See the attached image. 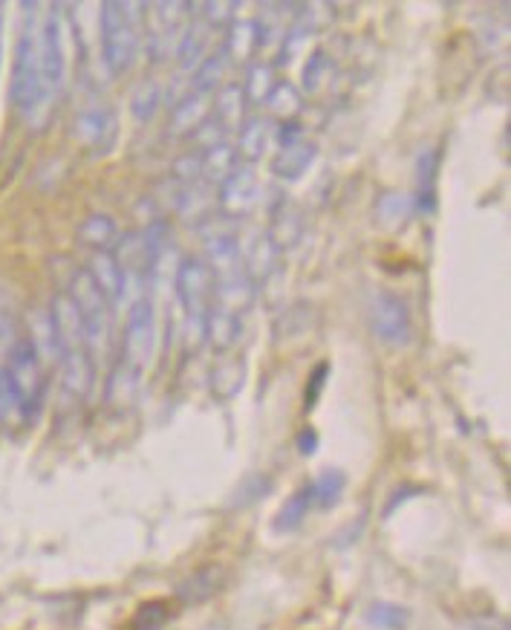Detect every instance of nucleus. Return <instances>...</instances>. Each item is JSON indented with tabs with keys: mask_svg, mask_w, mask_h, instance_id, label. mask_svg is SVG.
Instances as JSON below:
<instances>
[{
	"mask_svg": "<svg viewBox=\"0 0 511 630\" xmlns=\"http://www.w3.org/2000/svg\"><path fill=\"white\" fill-rule=\"evenodd\" d=\"M197 76H194V85H191V93H200V95H214L217 90H220L223 85H226V72H228V61L223 58L220 49H214V53H208V58H205L203 64H200Z\"/></svg>",
	"mask_w": 511,
	"mask_h": 630,
	"instance_id": "26",
	"label": "nucleus"
},
{
	"mask_svg": "<svg viewBox=\"0 0 511 630\" xmlns=\"http://www.w3.org/2000/svg\"><path fill=\"white\" fill-rule=\"evenodd\" d=\"M12 104L32 125H38L53 108L44 85V7L24 3L18 24L15 70H12Z\"/></svg>",
	"mask_w": 511,
	"mask_h": 630,
	"instance_id": "1",
	"label": "nucleus"
},
{
	"mask_svg": "<svg viewBox=\"0 0 511 630\" xmlns=\"http://www.w3.org/2000/svg\"><path fill=\"white\" fill-rule=\"evenodd\" d=\"M24 336L30 341V347L38 356V362L44 371L49 368H58V339L56 327H53V318H49V310H32L24 322Z\"/></svg>",
	"mask_w": 511,
	"mask_h": 630,
	"instance_id": "14",
	"label": "nucleus"
},
{
	"mask_svg": "<svg viewBox=\"0 0 511 630\" xmlns=\"http://www.w3.org/2000/svg\"><path fill=\"white\" fill-rule=\"evenodd\" d=\"M143 41V3L107 0L99 7V44H102L104 70L113 79L125 76L136 61Z\"/></svg>",
	"mask_w": 511,
	"mask_h": 630,
	"instance_id": "2",
	"label": "nucleus"
},
{
	"mask_svg": "<svg viewBox=\"0 0 511 630\" xmlns=\"http://www.w3.org/2000/svg\"><path fill=\"white\" fill-rule=\"evenodd\" d=\"M237 166H240V159H237L235 145H217V148L203 154V180L212 182V185H220Z\"/></svg>",
	"mask_w": 511,
	"mask_h": 630,
	"instance_id": "29",
	"label": "nucleus"
},
{
	"mask_svg": "<svg viewBox=\"0 0 511 630\" xmlns=\"http://www.w3.org/2000/svg\"><path fill=\"white\" fill-rule=\"evenodd\" d=\"M0 21H3V9H0ZM0 49H3V32H0Z\"/></svg>",
	"mask_w": 511,
	"mask_h": 630,
	"instance_id": "39",
	"label": "nucleus"
},
{
	"mask_svg": "<svg viewBox=\"0 0 511 630\" xmlns=\"http://www.w3.org/2000/svg\"><path fill=\"white\" fill-rule=\"evenodd\" d=\"M237 249H240V260H243L246 278L254 286L266 281L277 267V249L275 240L269 237L266 229H249L243 237H237Z\"/></svg>",
	"mask_w": 511,
	"mask_h": 630,
	"instance_id": "10",
	"label": "nucleus"
},
{
	"mask_svg": "<svg viewBox=\"0 0 511 630\" xmlns=\"http://www.w3.org/2000/svg\"><path fill=\"white\" fill-rule=\"evenodd\" d=\"M72 134H76L81 148L104 154V150H111V145L116 143V113H113L111 108H104V104L84 108V111L76 116Z\"/></svg>",
	"mask_w": 511,
	"mask_h": 630,
	"instance_id": "11",
	"label": "nucleus"
},
{
	"mask_svg": "<svg viewBox=\"0 0 511 630\" xmlns=\"http://www.w3.org/2000/svg\"><path fill=\"white\" fill-rule=\"evenodd\" d=\"M67 295H70V301L79 310L87 333V345H90V353H93L95 364H99V359L107 353V345H111L113 307L84 269H72L70 281H67Z\"/></svg>",
	"mask_w": 511,
	"mask_h": 630,
	"instance_id": "3",
	"label": "nucleus"
},
{
	"mask_svg": "<svg viewBox=\"0 0 511 630\" xmlns=\"http://www.w3.org/2000/svg\"><path fill=\"white\" fill-rule=\"evenodd\" d=\"M246 364L243 359H228L212 371V391L217 400H231L243 387Z\"/></svg>",
	"mask_w": 511,
	"mask_h": 630,
	"instance_id": "30",
	"label": "nucleus"
},
{
	"mask_svg": "<svg viewBox=\"0 0 511 630\" xmlns=\"http://www.w3.org/2000/svg\"><path fill=\"white\" fill-rule=\"evenodd\" d=\"M3 368H7L9 379H12V385L18 387V394H21V402H24L26 410V423L35 417V410L41 408V400H44V368H41L38 356L30 347L26 336L18 341L7 356H3Z\"/></svg>",
	"mask_w": 511,
	"mask_h": 630,
	"instance_id": "7",
	"label": "nucleus"
},
{
	"mask_svg": "<svg viewBox=\"0 0 511 630\" xmlns=\"http://www.w3.org/2000/svg\"><path fill=\"white\" fill-rule=\"evenodd\" d=\"M410 209H413V205H410V200L405 198V194H399V191H385L376 203V217L385 229H396V226L408 221Z\"/></svg>",
	"mask_w": 511,
	"mask_h": 630,
	"instance_id": "36",
	"label": "nucleus"
},
{
	"mask_svg": "<svg viewBox=\"0 0 511 630\" xmlns=\"http://www.w3.org/2000/svg\"><path fill=\"white\" fill-rule=\"evenodd\" d=\"M269 237L275 240L277 249H286V246H292L300 237V217L286 200L272 212V229H269Z\"/></svg>",
	"mask_w": 511,
	"mask_h": 630,
	"instance_id": "32",
	"label": "nucleus"
},
{
	"mask_svg": "<svg viewBox=\"0 0 511 630\" xmlns=\"http://www.w3.org/2000/svg\"><path fill=\"white\" fill-rule=\"evenodd\" d=\"M272 134H275V127L269 122L266 116H249L237 131V159H240V166H252L258 162L263 154L269 150V143H272Z\"/></svg>",
	"mask_w": 511,
	"mask_h": 630,
	"instance_id": "19",
	"label": "nucleus"
},
{
	"mask_svg": "<svg viewBox=\"0 0 511 630\" xmlns=\"http://www.w3.org/2000/svg\"><path fill=\"white\" fill-rule=\"evenodd\" d=\"M309 513H313V495H309V486H304L300 492L286 497V504L281 506V513L272 520V529L275 532H295L307 520Z\"/></svg>",
	"mask_w": 511,
	"mask_h": 630,
	"instance_id": "27",
	"label": "nucleus"
},
{
	"mask_svg": "<svg viewBox=\"0 0 511 630\" xmlns=\"http://www.w3.org/2000/svg\"><path fill=\"white\" fill-rule=\"evenodd\" d=\"M275 87V76H272V67L266 61H252L246 67V81L240 85L246 99V108H263L266 95L272 93Z\"/></svg>",
	"mask_w": 511,
	"mask_h": 630,
	"instance_id": "25",
	"label": "nucleus"
},
{
	"mask_svg": "<svg viewBox=\"0 0 511 630\" xmlns=\"http://www.w3.org/2000/svg\"><path fill=\"white\" fill-rule=\"evenodd\" d=\"M212 119V95L189 93L173 104L171 119H168V134L177 139H191L200 127Z\"/></svg>",
	"mask_w": 511,
	"mask_h": 630,
	"instance_id": "13",
	"label": "nucleus"
},
{
	"mask_svg": "<svg viewBox=\"0 0 511 630\" xmlns=\"http://www.w3.org/2000/svg\"><path fill=\"white\" fill-rule=\"evenodd\" d=\"M263 108L269 111V122L275 119V125H284V122H295L300 116V108H304V93L298 87H292L289 81H275L272 93L266 95Z\"/></svg>",
	"mask_w": 511,
	"mask_h": 630,
	"instance_id": "23",
	"label": "nucleus"
},
{
	"mask_svg": "<svg viewBox=\"0 0 511 630\" xmlns=\"http://www.w3.org/2000/svg\"><path fill=\"white\" fill-rule=\"evenodd\" d=\"M212 32L214 26L200 15L197 3L191 9L189 26L182 32L180 47H177V61H180L182 70H197L200 64L208 58V47H212Z\"/></svg>",
	"mask_w": 511,
	"mask_h": 630,
	"instance_id": "12",
	"label": "nucleus"
},
{
	"mask_svg": "<svg viewBox=\"0 0 511 630\" xmlns=\"http://www.w3.org/2000/svg\"><path fill=\"white\" fill-rule=\"evenodd\" d=\"M139 382H143L139 373L127 371V368L116 364L111 371V379H107V402H111L113 408H125V405H130V402L136 400Z\"/></svg>",
	"mask_w": 511,
	"mask_h": 630,
	"instance_id": "33",
	"label": "nucleus"
},
{
	"mask_svg": "<svg viewBox=\"0 0 511 630\" xmlns=\"http://www.w3.org/2000/svg\"><path fill=\"white\" fill-rule=\"evenodd\" d=\"M332 76H336V64H332L330 53H327V49H315L313 56L307 58V64H304V70H300L304 93L318 95L323 87L330 85Z\"/></svg>",
	"mask_w": 511,
	"mask_h": 630,
	"instance_id": "28",
	"label": "nucleus"
},
{
	"mask_svg": "<svg viewBox=\"0 0 511 630\" xmlns=\"http://www.w3.org/2000/svg\"><path fill=\"white\" fill-rule=\"evenodd\" d=\"M370 327L387 347H405L413 336L408 304L394 292H376L370 301Z\"/></svg>",
	"mask_w": 511,
	"mask_h": 630,
	"instance_id": "8",
	"label": "nucleus"
},
{
	"mask_svg": "<svg viewBox=\"0 0 511 630\" xmlns=\"http://www.w3.org/2000/svg\"><path fill=\"white\" fill-rule=\"evenodd\" d=\"M315 154H318V148H315V143H309L307 136H300L295 143L275 145V154H272V173L284 182L300 180V177L307 173V168L313 166Z\"/></svg>",
	"mask_w": 511,
	"mask_h": 630,
	"instance_id": "15",
	"label": "nucleus"
},
{
	"mask_svg": "<svg viewBox=\"0 0 511 630\" xmlns=\"http://www.w3.org/2000/svg\"><path fill=\"white\" fill-rule=\"evenodd\" d=\"M347 477L341 469H323L313 483H309V495H313V509H332L344 497Z\"/></svg>",
	"mask_w": 511,
	"mask_h": 630,
	"instance_id": "24",
	"label": "nucleus"
},
{
	"mask_svg": "<svg viewBox=\"0 0 511 630\" xmlns=\"http://www.w3.org/2000/svg\"><path fill=\"white\" fill-rule=\"evenodd\" d=\"M243 336V318L235 313H226L220 307H212L205 315L203 324V341L214 347V350H231Z\"/></svg>",
	"mask_w": 511,
	"mask_h": 630,
	"instance_id": "20",
	"label": "nucleus"
},
{
	"mask_svg": "<svg viewBox=\"0 0 511 630\" xmlns=\"http://www.w3.org/2000/svg\"><path fill=\"white\" fill-rule=\"evenodd\" d=\"M159 99H162V87L154 79H145L143 85H136L134 99H130V113L139 125H148L154 113L159 111Z\"/></svg>",
	"mask_w": 511,
	"mask_h": 630,
	"instance_id": "35",
	"label": "nucleus"
},
{
	"mask_svg": "<svg viewBox=\"0 0 511 630\" xmlns=\"http://www.w3.org/2000/svg\"><path fill=\"white\" fill-rule=\"evenodd\" d=\"M217 189H220L217 203H220L223 217H228V221H240L246 214H252L260 198V182L252 166H237Z\"/></svg>",
	"mask_w": 511,
	"mask_h": 630,
	"instance_id": "9",
	"label": "nucleus"
},
{
	"mask_svg": "<svg viewBox=\"0 0 511 630\" xmlns=\"http://www.w3.org/2000/svg\"><path fill=\"white\" fill-rule=\"evenodd\" d=\"M171 619L166 601H150V605L139 607V614L134 616V630H162Z\"/></svg>",
	"mask_w": 511,
	"mask_h": 630,
	"instance_id": "38",
	"label": "nucleus"
},
{
	"mask_svg": "<svg viewBox=\"0 0 511 630\" xmlns=\"http://www.w3.org/2000/svg\"><path fill=\"white\" fill-rule=\"evenodd\" d=\"M177 299H180L182 315L189 322V330L203 339L205 315L214 304V272L203 258H185L173 272Z\"/></svg>",
	"mask_w": 511,
	"mask_h": 630,
	"instance_id": "5",
	"label": "nucleus"
},
{
	"mask_svg": "<svg viewBox=\"0 0 511 630\" xmlns=\"http://www.w3.org/2000/svg\"><path fill=\"white\" fill-rule=\"evenodd\" d=\"M21 423H26L24 402H21L18 387L12 385L7 368L0 364V426L12 428V426H21Z\"/></svg>",
	"mask_w": 511,
	"mask_h": 630,
	"instance_id": "31",
	"label": "nucleus"
},
{
	"mask_svg": "<svg viewBox=\"0 0 511 630\" xmlns=\"http://www.w3.org/2000/svg\"><path fill=\"white\" fill-rule=\"evenodd\" d=\"M410 622V614L401 605H373L367 610V625L376 630H405Z\"/></svg>",
	"mask_w": 511,
	"mask_h": 630,
	"instance_id": "37",
	"label": "nucleus"
},
{
	"mask_svg": "<svg viewBox=\"0 0 511 630\" xmlns=\"http://www.w3.org/2000/svg\"><path fill=\"white\" fill-rule=\"evenodd\" d=\"M21 339H24V322L18 318L7 292H0V362Z\"/></svg>",
	"mask_w": 511,
	"mask_h": 630,
	"instance_id": "34",
	"label": "nucleus"
},
{
	"mask_svg": "<svg viewBox=\"0 0 511 630\" xmlns=\"http://www.w3.org/2000/svg\"><path fill=\"white\" fill-rule=\"evenodd\" d=\"M154 347H157V310L150 299H139L130 304V313L125 318L116 364L143 376L154 362Z\"/></svg>",
	"mask_w": 511,
	"mask_h": 630,
	"instance_id": "6",
	"label": "nucleus"
},
{
	"mask_svg": "<svg viewBox=\"0 0 511 630\" xmlns=\"http://www.w3.org/2000/svg\"><path fill=\"white\" fill-rule=\"evenodd\" d=\"M212 119L223 127V134L240 131L246 122V99L240 85H223L212 99Z\"/></svg>",
	"mask_w": 511,
	"mask_h": 630,
	"instance_id": "21",
	"label": "nucleus"
},
{
	"mask_svg": "<svg viewBox=\"0 0 511 630\" xmlns=\"http://www.w3.org/2000/svg\"><path fill=\"white\" fill-rule=\"evenodd\" d=\"M260 49V38H258V24L249 21V18H235L231 24L226 26V41H223V58L231 64H252V56Z\"/></svg>",
	"mask_w": 511,
	"mask_h": 630,
	"instance_id": "18",
	"label": "nucleus"
},
{
	"mask_svg": "<svg viewBox=\"0 0 511 630\" xmlns=\"http://www.w3.org/2000/svg\"><path fill=\"white\" fill-rule=\"evenodd\" d=\"M410 205L431 217L436 212V150L422 148L413 162V198Z\"/></svg>",
	"mask_w": 511,
	"mask_h": 630,
	"instance_id": "16",
	"label": "nucleus"
},
{
	"mask_svg": "<svg viewBox=\"0 0 511 630\" xmlns=\"http://www.w3.org/2000/svg\"><path fill=\"white\" fill-rule=\"evenodd\" d=\"M194 3H143L145 53L150 64H162L177 56L180 38L189 26Z\"/></svg>",
	"mask_w": 511,
	"mask_h": 630,
	"instance_id": "4",
	"label": "nucleus"
},
{
	"mask_svg": "<svg viewBox=\"0 0 511 630\" xmlns=\"http://www.w3.org/2000/svg\"><path fill=\"white\" fill-rule=\"evenodd\" d=\"M84 272L93 278V284L99 286L104 299L111 307H118L122 301L127 299L125 292V278H122V269H118L113 252H93L90 255V263L84 267Z\"/></svg>",
	"mask_w": 511,
	"mask_h": 630,
	"instance_id": "17",
	"label": "nucleus"
},
{
	"mask_svg": "<svg viewBox=\"0 0 511 630\" xmlns=\"http://www.w3.org/2000/svg\"><path fill=\"white\" fill-rule=\"evenodd\" d=\"M118 223L111 214H90L79 226V244L87 246L90 252H113L118 244Z\"/></svg>",
	"mask_w": 511,
	"mask_h": 630,
	"instance_id": "22",
	"label": "nucleus"
}]
</instances>
